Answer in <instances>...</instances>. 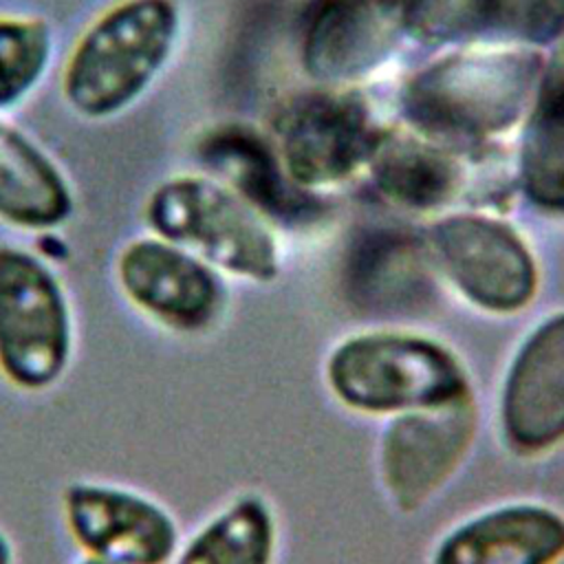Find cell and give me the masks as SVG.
Returning a JSON list of instances; mask_svg holds the SVG:
<instances>
[{"label":"cell","mask_w":564,"mask_h":564,"mask_svg":"<svg viewBox=\"0 0 564 564\" xmlns=\"http://www.w3.org/2000/svg\"><path fill=\"white\" fill-rule=\"evenodd\" d=\"M181 33L178 0L110 2L84 24L62 62V104L93 123L126 115L165 73Z\"/></svg>","instance_id":"6da1fadb"},{"label":"cell","mask_w":564,"mask_h":564,"mask_svg":"<svg viewBox=\"0 0 564 564\" xmlns=\"http://www.w3.org/2000/svg\"><path fill=\"white\" fill-rule=\"evenodd\" d=\"M542 59L531 51H471L416 73L403 95L405 117L434 137L480 141L507 132L533 99Z\"/></svg>","instance_id":"7a4b0ae2"},{"label":"cell","mask_w":564,"mask_h":564,"mask_svg":"<svg viewBox=\"0 0 564 564\" xmlns=\"http://www.w3.org/2000/svg\"><path fill=\"white\" fill-rule=\"evenodd\" d=\"M150 234L170 240L220 275L269 282L280 256L271 223L209 174H174L156 183L143 200Z\"/></svg>","instance_id":"3957f363"},{"label":"cell","mask_w":564,"mask_h":564,"mask_svg":"<svg viewBox=\"0 0 564 564\" xmlns=\"http://www.w3.org/2000/svg\"><path fill=\"white\" fill-rule=\"evenodd\" d=\"M77 344L70 293L40 253L0 242V379L24 394L55 388Z\"/></svg>","instance_id":"277c9868"},{"label":"cell","mask_w":564,"mask_h":564,"mask_svg":"<svg viewBox=\"0 0 564 564\" xmlns=\"http://www.w3.org/2000/svg\"><path fill=\"white\" fill-rule=\"evenodd\" d=\"M335 397L368 414H403L469 399V379L443 344L410 333H366L341 341L328 357Z\"/></svg>","instance_id":"5b68a950"},{"label":"cell","mask_w":564,"mask_h":564,"mask_svg":"<svg viewBox=\"0 0 564 564\" xmlns=\"http://www.w3.org/2000/svg\"><path fill=\"white\" fill-rule=\"evenodd\" d=\"M112 280L137 315L172 335L207 333L227 304V289L216 269L150 231L119 247Z\"/></svg>","instance_id":"8992f818"},{"label":"cell","mask_w":564,"mask_h":564,"mask_svg":"<svg viewBox=\"0 0 564 564\" xmlns=\"http://www.w3.org/2000/svg\"><path fill=\"white\" fill-rule=\"evenodd\" d=\"M59 513L79 555L108 564H170L183 542L170 507L121 482L70 480Z\"/></svg>","instance_id":"52a82bcc"},{"label":"cell","mask_w":564,"mask_h":564,"mask_svg":"<svg viewBox=\"0 0 564 564\" xmlns=\"http://www.w3.org/2000/svg\"><path fill=\"white\" fill-rule=\"evenodd\" d=\"M432 258L474 306L509 315L538 291V264L527 242L502 220L454 214L430 231Z\"/></svg>","instance_id":"ba28073f"},{"label":"cell","mask_w":564,"mask_h":564,"mask_svg":"<svg viewBox=\"0 0 564 564\" xmlns=\"http://www.w3.org/2000/svg\"><path fill=\"white\" fill-rule=\"evenodd\" d=\"M379 137L366 104L346 93H302L275 117L278 156L304 189L352 176L368 165Z\"/></svg>","instance_id":"9c48e42d"},{"label":"cell","mask_w":564,"mask_h":564,"mask_svg":"<svg viewBox=\"0 0 564 564\" xmlns=\"http://www.w3.org/2000/svg\"><path fill=\"white\" fill-rule=\"evenodd\" d=\"M500 430L524 456L564 441V311L540 322L516 350L500 392Z\"/></svg>","instance_id":"30bf717a"},{"label":"cell","mask_w":564,"mask_h":564,"mask_svg":"<svg viewBox=\"0 0 564 564\" xmlns=\"http://www.w3.org/2000/svg\"><path fill=\"white\" fill-rule=\"evenodd\" d=\"M476 427L471 401L397 414L379 447L381 480L392 500L412 509L430 498L463 460Z\"/></svg>","instance_id":"8fae6325"},{"label":"cell","mask_w":564,"mask_h":564,"mask_svg":"<svg viewBox=\"0 0 564 564\" xmlns=\"http://www.w3.org/2000/svg\"><path fill=\"white\" fill-rule=\"evenodd\" d=\"M403 35L401 0H322L306 20L302 64L317 82H352L383 66Z\"/></svg>","instance_id":"7c38bea8"},{"label":"cell","mask_w":564,"mask_h":564,"mask_svg":"<svg viewBox=\"0 0 564 564\" xmlns=\"http://www.w3.org/2000/svg\"><path fill=\"white\" fill-rule=\"evenodd\" d=\"M405 33L423 44H553L564 0H401Z\"/></svg>","instance_id":"4fadbf2b"},{"label":"cell","mask_w":564,"mask_h":564,"mask_svg":"<svg viewBox=\"0 0 564 564\" xmlns=\"http://www.w3.org/2000/svg\"><path fill=\"white\" fill-rule=\"evenodd\" d=\"M209 176L225 183L269 223H313L322 203L295 185L278 150L256 130L242 123H225L209 130L196 145Z\"/></svg>","instance_id":"5bb4252c"},{"label":"cell","mask_w":564,"mask_h":564,"mask_svg":"<svg viewBox=\"0 0 564 564\" xmlns=\"http://www.w3.org/2000/svg\"><path fill=\"white\" fill-rule=\"evenodd\" d=\"M564 557V516L533 502L485 511L447 533L432 564H555Z\"/></svg>","instance_id":"9a60e30c"},{"label":"cell","mask_w":564,"mask_h":564,"mask_svg":"<svg viewBox=\"0 0 564 564\" xmlns=\"http://www.w3.org/2000/svg\"><path fill=\"white\" fill-rule=\"evenodd\" d=\"M75 214V192L59 163L24 130L0 119V225L51 234Z\"/></svg>","instance_id":"2e32d148"},{"label":"cell","mask_w":564,"mask_h":564,"mask_svg":"<svg viewBox=\"0 0 564 564\" xmlns=\"http://www.w3.org/2000/svg\"><path fill=\"white\" fill-rule=\"evenodd\" d=\"M527 200L549 214H564V37L542 64L518 156Z\"/></svg>","instance_id":"e0dca14e"},{"label":"cell","mask_w":564,"mask_h":564,"mask_svg":"<svg viewBox=\"0 0 564 564\" xmlns=\"http://www.w3.org/2000/svg\"><path fill=\"white\" fill-rule=\"evenodd\" d=\"M350 297L366 308L414 306L427 293L425 249L403 231L366 234L350 251Z\"/></svg>","instance_id":"ac0fdd59"},{"label":"cell","mask_w":564,"mask_h":564,"mask_svg":"<svg viewBox=\"0 0 564 564\" xmlns=\"http://www.w3.org/2000/svg\"><path fill=\"white\" fill-rule=\"evenodd\" d=\"M368 167L381 196L412 212L443 207L460 185V170L447 152L408 134L379 137Z\"/></svg>","instance_id":"d6986e66"},{"label":"cell","mask_w":564,"mask_h":564,"mask_svg":"<svg viewBox=\"0 0 564 564\" xmlns=\"http://www.w3.org/2000/svg\"><path fill=\"white\" fill-rule=\"evenodd\" d=\"M275 522L269 505L242 494L209 516L181 546L170 564H271Z\"/></svg>","instance_id":"ffe728a7"},{"label":"cell","mask_w":564,"mask_h":564,"mask_svg":"<svg viewBox=\"0 0 564 564\" xmlns=\"http://www.w3.org/2000/svg\"><path fill=\"white\" fill-rule=\"evenodd\" d=\"M55 29L42 15L0 13V112L22 106L46 79Z\"/></svg>","instance_id":"44dd1931"},{"label":"cell","mask_w":564,"mask_h":564,"mask_svg":"<svg viewBox=\"0 0 564 564\" xmlns=\"http://www.w3.org/2000/svg\"><path fill=\"white\" fill-rule=\"evenodd\" d=\"M15 546L4 529H0V564H15Z\"/></svg>","instance_id":"7402d4cb"},{"label":"cell","mask_w":564,"mask_h":564,"mask_svg":"<svg viewBox=\"0 0 564 564\" xmlns=\"http://www.w3.org/2000/svg\"><path fill=\"white\" fill-rule=\"evenodd\" d=\"M75 564H108V562H99V560H93V557H84L79 555V560Z\"/></svg>","instance_id":"603a6c76"}]
</instances>
